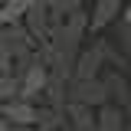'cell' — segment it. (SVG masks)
I'll use <instances>...</instances> for the list:
<instances>
[{"label":"cell","mask_w":131,"mask_h":131,"mask_svg":"<svg viewBox=\"0 0 131 131\" xmlns=\"http://www.w3.org/2000/svg\"><path fill=\"white\" fill-rule=\"evenodd\" d=\"M125 118L128 115L115 105H102L95 108V131H125Z\"/></svg>","instance_id":"cell-9"},{"label":"cell","mask_w":131,"mask_h":131,"mask_svg":"<svg viewBox=\"0 0 131 131\" xmlns=\"http://www.w3.org/2000/svg\"><path fill=\"white\" fill-rule=\"evenodd\" d=\"M0 75H13V62H10L3 52H0Z\"/></svg>","instance_id":"cell-13"},{"label":"cell","mask_w":131,"mask_h":131,"mask_svg":"<svg viewBox=\"0 0 131 131\" xmlns=\"http://www.w3.org/2000/svg\"><path fill=\"white\" fill-rule=\"evenodd\" d=\"M36 49L39 46L30 39V33L23 30V23H16V26H0V52L13 62V72L20 69V66L30 62Z\"/></svg>","instance_id":"cell-2"},{"label":"cell","mask_w":131,"mask_h":131,"mask_svg":"<svg viewBox=\"0 0 131 131\" xmlns=\"http://www.w3.org/2000/svg\"><path fill=\"white\" fill-rule=\"evenodd\" d=\"M118 20H121L125 26H131V3H128V7H125V10H121V16H118Z\"/></svg>","instance_id":"cell-14"},{"label":"cell","mask_w":131,"mask_h":131,"mask_svg":"<svg viewBox=\"0 0 131 131\" xmlns=\"http://www.w3.org/2000/svg\"><path fill=\"white\" fill-rule=\"evenodd\" d=\"M13 79H16V98L20 102H30V105L43 102V92H46V85H49V66H46L43 46L33 52V59L26 66H20L13 72Z\"/></svg>","instance_id":"cell-1"},{"label":"cell","mask_w":131,"mask_h":131,"mask_svg":"<svg viewBox=\"0 0 131 131\" xmlns=\"http://www.w3.org/2000/svg\"><path fill=\"white\" fill-rule=\"evenodd\" d=\"M0 118H3L10 128L36 131V125H39V105H30V102L10 98V102H3V105H0Z\"/></svg>","instance_id":"cell-6"},{"label":"cell","mask_w":131,"mask_h":131,"mask_svg":"<svg viewBox=\"0 0 131 131\" xmlns=\"http://www.w3.org/2000/svg\"><path fill=\"white\" fill-rule=\"evenodd\" d=\"M46 3V10H49V16H52V23L59 26L69 13H75V10H82L79 7V0H43Z\"/></svg>","instance_id":"cell-11"},{"label":"cell","mask_w":131,"mask_h":131,"mask_svg":"<svg viewBox=\"0 0 131 131\" xmlns=\"http://www.w3.org/2000/svg\"><path fill=\"white\" fill-rule=\"evenodd\" d=\"M66 105H82V108H102L108 105V92L102 85V75L98 79H69L66 85Z\"/></svg>","instance_id":"cell-3"},{"label":"cell","mask_w":131,"mask_h":131,"mask_svg":"<svg viewBox=\"0 0 131 131\" xmlns=\"http://www.w3.org/2000/svg\"><path fill=\"white\" fill-rule=\"evenodd\" d=\"M102 85H105V92H108V105L121 108V112L131 105L128 75H121V72H105V75H102Z\"/></svg>","instance_id":"cell-8"},{"label":"cell","mask_w":131,"mask_h":131,"mask_svg":"<svg viewBox=\"0 0 131 131\" xmlns=\"http://www.w3.org/2000/svg\"><path fill=\"white\" fill-rule=\"evenodd\" d=\"M0 7H3V0H0Z\"/></svg>","instance_id":"cell-17"},{"label":"cell","mask_w":131,"mask_h":131,"mask_svg":"<svg viewBox=\"0 0 131 131\" xmlns=\"http://www.w3.org/2000/svg\"><path fill=\"white\" fill-rule=\"evenodd\" d=\"M85 3H92V0H79V7H85Z\"/></svg>","instance_id":"cell-15"},{"label":"cell","mask_w":131,"mask_h":131,"mask_svg":"<svg viewBox=\"0 0 131 131\" xmlns=\"http://www.w3.org/2000/svg\"><path fill=\"white\" fill-rule=\"evenodd\" d=\"M23 30L30 33V39L36 43V46H46L49 43L56 23H52V16H49V10H46L43 0H33V7L26 10V16H23Z\"/></svg>","instance_id":"cell-5"},{"label":"cell","mask_w":131,"mask_h":131,"mask_svg":"<svg viewBox=\"0 0 131 131\" xmlns=\"http://www.w3.org/2000/svg\"><path fill=\"white\" fill-rule=\"evenodd\" d=\"M128 89H131V79H128Z\"/></svg>","instance_id":"cell-16"},{"label":"cell","mask_w":131,"mask_h":131,"mask_svg":"<svg viewBox=\"0 0 131 131\" xmlns=\"http://www.w3.org/2000/svg\"><path fill=\"white\" fill-rule=\"evenodd\" d=\"M108 43H112V46L118 49V52H121L125 59H128V56H131V26H125V23L118 20V30H115V39H108Z\"/></svg>","instance_id":"cell-12"},{"label":"cell","mask_w":131,"mask_h":131,"mask_svg":"<svg viewBox=\"0 0 131 131\" xmlns=\"http://www.w3.org/2000/svg\"><path fill=\"white\" fill-rule=\"evenodd\" d=\"M105 66V52H102V36H95L92 46H82L75 62H72V79H98Z\"/></svg>","instance_id":"cell-7"},{"label":"cell","mask_w":131,"mask_h":131,"mask_svg":"<svg viewBox=\"0 0 131 131\" xmlns=\"http://www.w3.org/2000/svg\"><path fill=\"white\" fill-rule=\"evenodd\" d=\"M30 7H33V0H3V7H0V26L23 23V16H26Z\"/></svg>","instance_id":"cell-10"},{"label":"cell","mask_w":131,"mask_h":131,"mask_svg":"<svg viewBox=\"0 0 131 131\" xmlns=\"http://www.w3.org/2000/svg\"><path fill=\"white\" fill-rule=\"evenodd\" d=\"M125 10V0H92V10H85V33H105L108 26L118 23V16Z\"/></svg>","instance_id":"cell-4"}]
</instances>
